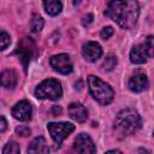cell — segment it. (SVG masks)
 <instances>
[{"instance_id":"1","label":"cell","mask_w":154,"mask_h":154,"mask_svg":"<svg viewBox=\"0 0 154 154\" xmlns=\"http://www.w3.org/2000/svg\"><path fill=\"white\" fill-rule=\"evenodd\" d=\"M138 4L134 0H114L109 1L105 16L114 20L123 29H131L135 26L138 18Z\"/></svg>"},{"instance_id":"2","label":"cell","mask_w":154,"mask_h":154,"mask_svg":"<svg viewBox=\"0 0 154 154\" xmlns=\"http://www.w3.org/2000/svg\"><path fill=\"white\" fill-rule=\"evenodd\" d=\"M142 125L141 117L132 108L122 109L114 120V130L123 136H129L135 134Z\"/></svg>"},{"instance_id":"3","label":"cell","mask_w":154,"mask_h":154,"mask_svg":"<svg viewBox=\"0 0 154 154\" xmlns=\"http://www.w3.org/2000/svg\"><path fill=\"white\" fill-rule=\"evenodd\" d=\"M88 85H89V90L93 97L101 105H108L113 100L114 90L109 87V84H107L99 77L94 75H89Z\"/></svg>"},{"instance_id":"4","label":"cell","mask_w":154,"mask_h":154,"mask_svg":"<svg viewBox=\"0 0 154 154\" xmlns=\"http://www.w3.org/2000/svg\"><path fill=\"white\" fill-rule=\"evenodd\" d=\"M63 95V88L58 79L48 78L41 82L35 89V96L37 99H49V100H59Z\"/></svg>"},{"instance_id":"5","label":"cell","mask_w":154,"mask_h":154,"mask_svg":"<svg viewBox=\"0 0 154 154\" xmlns=\"http://www.w3.org/2000/svg\"><path fill=\"white\" fill-rule=\"evenodd\" d=\"M153 36L149 35L143 43L136 45L130 51V60L134 64H144L148 58L153 57Z\"/></svg>"},{"instance_id":"6","label":"cell","mask_w":154,"mask_h":154,"mask_svg":"<svg viewBox=\"0 0 154 154\" xmlns=\"http://www.w3.org/2000/svg\"><path fill=\"white\" fill-rule=\"evenodd\" d=\"M16 54L18 55V58L20 59L24 70L26 71L28 65L30 63V60L34 58V55L36 54V45L34 42L32 38L30 37H24L19 41L17 49H16Z\"/></svg>"},{"instance_id":"7","label":"cell","mask_w":154,"mask_h":154,"mask_svg":"<svg viewBox=\"0 0 154 154\" xmlns=\"http://www.w3.org/2000/svg\"><path fill=\"white\" fill-rule=\"evenodd\" d=\"M47 129L53 138V141L58 144H60L73 130H75V125L71 123H66V122H61V123H49L47 125Z\"/></svg>"},{"instance_id":"8","label":"cell","mask_w":154,"mask_h":154,"mask_svg":"<svg viewBox=\"0 0 154 154\" xmlns=\"http://www.w3.org/2000/svg\"><path fill=\"white\" fill-rule=\"evenodd\" d=\"M49 64L55 71H58L61 75H67L72 71V63H71L70 55L65 53L51 57Z\"/></svg>"},{"instance_id":"9","label":"cell","mask_w":154,"mask_h":154,"mask_svg":"<svg viewBox=\"0 0 154 154\" xmlns=\"http://www.w3.org/2000/svg\"><path fill=\"white\" fill-rule=\"evenodd\" d=\"M73 148L78 154H96V147L87 134H79L75 138Z\"/></svg>"},{"instance_id":"10","label":"cell","mask_w":154,"mask_h":154,"mask_svg":"<svg viewBox=\"0 0 154 154\" xmlns=\"http://www.w3.org/2000/svg\"><path fill=\"white\" fill-rule=\"evenodd\" d=\"M31 114H32V106L26 100H22L17 102L12 108V116L20 122L29 120L31 118Z\"/></svg>"},{"instance_id":"11","label":"cell","mask_w":154,"mask_h":154,"mask_svg":"<svg viewBox=\"0 0 154 154\" xmlns=\"http://www.w3.org/2000/svg\"><path fill=\"white\" fill-rule=\"evenodd\" d=\"M82 54L87 61L94 63L102 55V48L97 42L88 41L82 46Z\"/></svg>"},{"instance_id":"12","label":"cell","mask_w":154,"mask_h":154,"mask_svg":"<svg viewBox=\"0 0 154 154\" xmlns=\"http://www.w3.org/2000/svg\"><path fill=\"white\" fill-rule=\"evenodd\" d=\"M128 85H129L130 90H132L135 93L143 91L148 87V78L143 72H136L135 75H132L130 77Z\"/></svg>"},{"instance_id":"13","label":"cell","mask_w":154,"mask_h":154,"mask_svg":"<svg viewBox=\"0 0 154 154\" xmlns=\"http://www.w3.org/2000/svg\"><path fill=\"white\" fill-rule=\"evenodd\" d=\"M69 114L70 117L78 122V123H84L88 118V111L87 108L82 105V103H78V102H72L70 103L69 106Z\"/></svg>"},{"instance_id":"14","label":"cell","mask_w":154,"mask_h":154,"mask_svg":"<svg viewBox=\"0 0 154 154\" xmlns=\"http://www.w3.org/2000/svg\"><path fill=\"white\" fill-rule=\"evenodd\" d=\"M26 150H28V154H49L47 142L42 136L35 137L30 142Z\"/></svg>"},{"instance_id":"15","label":"cell","mask_w":154,"mask_h":154,"mask_svg":"<svg viewBox=\"0 0 154 154\" xmlns=\"http://www.w3.org/2000/svg\"><path fill=\"white\" fill-rule=\"evenodd\" d=\"M18 82V76L14 70L7 69L0 75V85L4 88H14Z\"/></svg>"},{"instance_id":"16","label":"cell","mask_w":154,"mask_h":154,"mask_svg":"<svg viewBox=\"0 0 154 154\" xmlns=\"http://www.w3.org/2000/svg\"><path fill=\"white\" fill-rule=\"evenodd\" d=\"M43 7L49 16H57L60 13L63 8V4L57 0H48V1H43Z\"/></svg>"},{"instance_id":"17","label":"cell","mask_w":154,"mask_h":154,"mask_svg":"<svg viewBox=\"0 0 154 154\" xmlns=\"http://www.w3.org/2000/svg\"><path fill=\"white\" fill-rule=\"evenodd\" d=\"M43 25H45L43 18L41 16H38V14H34L32 16V19H31V30L34 32H38V31L42 30Z\"/></svg>"},{"instance_id":"18","label":"cell","mask_w":154,"mask_h":154,"mask_svg":"<svg viewBox=\"0 0 154 154\" xmlns=\"http://www.w3.org/2000/svg\"><path fill=\"white\" fill-rule=\"evenodd\" d=\"M117 65V58L114 55H107L106 59L103 60V64H102V71H111L116 67Z\"/></svg>"},{"instance_id":"19","label":"cell","mask_w":154,"mask_h":154,"mask_svg":"<svg viewBox=\"0 0 154 154\" xmlns=\"http://www.w3.org/2000/svg\"><path fill=\"white\" fill-rule=\"evenodd\" d=\"M2 154H19V144L16 141H8L4 147Z\"/></svg>"},{"instance_id":"20","label":"cell","mask_w":154,"mask_h":154,"mask_svg":"<svg viewBox=\"0 0 154 154\" xmlns=\"http://www.w3.org/2000/svg\"><path fill=\"white\" fill-rule=\"evenodd\" d=\"M10 42H11L10 35H8L6 31H4V30L0 29V51L5 49V48L10 45Z\"/></svg>"},{"instance_id":"21","label":"cell","mask_w":154,"mask_h":154,"mask_svg":"<svg viewBox=\"0 0 154 154\" xmlns=\"http://www.w3.org/2000/svg\"><path fill=\"white\" fill-rule=\"evenodd\" d=\"M16 134L18 136H22V137H25V136H29L31 134V130L29 126L26 125H19L16 128Z\"/></svg>"},{"instance_id":"22","label":"cell","mask_w":154,"mask_h":154,"mask_svg":"<svg viewBox=\"0 0 154 154\" xmlns=\"http://www.w3.org/2000/svg\"><path fill=\"white\" fill-rule=\"evenodd\" d=\"M113 34H114V29H113L112 26H105V28L101 30L100 36H101L103 40H107V38H109Z\"/></svg>"},{"instance_id":"23","label":"cell","mask_w":154,"mask_h":154,"mask_svg":"<svg viewBox=\"0 0 154 154\" xmlns=\"http://www.w3.org/2000/svg\"><path fill=\"white\" fill-rule=\"evenodd\" d=\"M6 128H7V122H6V119H5L2 116H0V132L5 131Z\"/></svg>"},{"instance_id":"24","label":"cell","mask_w":154,"mask_h":154,"mask_svg":"<svg viewBox=\"0 0 154 154\" xmlns=\"http://www.w3.org/2000/svg\"><path fill=\"white\" fill-rule=\"evenodd\" d=\"M91 20H93V14H87V16H84V17H83L82 23H83V25H88Z\"/></svg>"},{"instance_id":"25","label":"cell","mask_w":154,"mask_h":154,"mask_svg":"<svg viewBox=\"0 0 154 154\" xmlns=\"http://www.w3.org/2000/svg\"><path fill=\"white\" fill-rule=\"evenodd\" d=\"M52 113H53L54 116H60V114H61V107H59V106H53Z\"/></svg>"},{"instance_id":"26","label":"cell","mask_w":154,"mask_h":154,"mask_svg":"<svg viewBox=\"0 0 154 154\" xmlns=\"http://www.w3.org/2000/svg\"><path fill=\"white\" fill-rule=\"evenodd\" d=\"M106 154H123L120 150H118V149H112V150H108Z\"/></svg>"},{"instance_id":"27","label":"cell","mask_w":154,"mask_h":154,"mask_svg":"<svg viewBox=\"0 0 154 154\" xmlns=\"http://www.w3.org/2000/svg\"><path fill=\"white\" fill-rule=\"evenodd\" d=\"M137 154H149V152L147 149H144V148H140L137 150Z\"/></svg>"}]
</instances>
